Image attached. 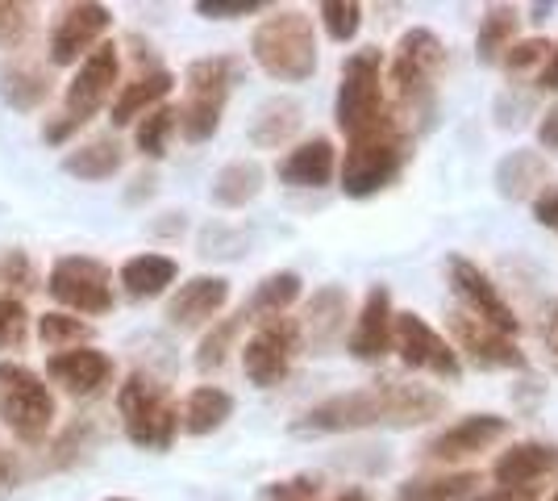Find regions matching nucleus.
Listing matches in <instances>:
<instances>
[{"instance_id":"1","label":"nucleus","mask_w":558,"mask_h":501,"mask_svg":"<svg viewBox=\"0 0 558 501\" xmlns=\"http://www.w3.org/2000/svg\"><path fill=\"white\" fill-rule=\"evenodd\" d=\"M446 393L429 389V384L396 381V377H379V381L363 384V389H347L333 393L326 402L308 406L292 422V434H350V430H375V427H425L446 414Z\"/></svg>"},{"instance_id":"2","label":"nucleus","mask_w":558,"mask_h":501,"mask_svg":"<svg viewBox=\"0 0 558 501\" xmlns=\"http://www.w3.org/2000/svg\"><path fill=\"white\" fill-rule=\"evenodd\" d=\"M413 155V130L404 126V118H384L379 126L363 130L347 139V155L338 167V184L350 201H367L375 192L392 189L400 180V171Z\"/></svg>"},{"instance_id":"3","label":"nucleus","mask_w":558,"mask_h":501,"mask_svg":"<svg viewBox=\"0 0 558 501\" xmlns=\"http://www.w3.org/2000/svg\"><path fill=\"white\" fill-rule=\"evenodd\" d=\"M446 68H450L446 43L429 25L404 29L396 38L392 59H388V88H392L396 109L409 114V118H429Z\"/></svg>"},{"instance_id":"4","label":"nucleus","mask_w":558,"mask_h":501,"mask_svg":"<svg viewBox=\"0 0 558 501\" xmlns=\"http://www.w3.org/2000/svg\"><path fill=\"white\" fill-rule=\"evenodd\" d=\"M251 59L279 84H304L317 75V34L304 9H271L251 29Z\"/></svg>"},{"instance_id":"5","label":"nucleus","mask_w":558,"mask_h":501,"mask_svg":"<svg viewBox=\"0 0 558 501\" xmlns=\"http://www.w3.org/2000/svg\"><path fill=\"white\" fill-rule=\"evenodd\" d=\"M117 414H121L125 439L142 452H167L175 434L184 430V414H180V402L171 397V389L142 368L130 372L117 389Z\"/></svg>"},{"instance_id":"6","label":"nucleus","mask_w":558,"mask_h":501,"mask_svg":"<svg viewBox=\"0 0 558 501\" xmlns=\"http://www.w3.org/2000/svg\"><path fill=\"white\" fill-rule=\"evenodd\" d=\"M233 84H238V59L233 55H209V59H192L187 63L184 100H180V134H184V143L201 146L221 130Z\"/></svg>"},{"instance_id":"7","label":"nucleus","mask_w":558,"mask_h":501,"mask_svg":"<svg viewBox=\"0 0 558 501\" xmlns=\"http://www.w3.org/2000/svg\"><path fill=\"white\" fill-rule=\"evenodd\" d=\"M384 84H388V59H384V50L363 47L354 50V55H347L342 80H338V100H333V121H338V130L347 139L372 130L384 118H392Z\"/></svg>"},{"instance_id":"8","label":"nucleus","mask_w":558,"mask_h":501,"mask_svg":"<svg viewBox=\"0 0 558 501\" xmlns=\"http://www.w3.org/2000/svg\"><path fill=\"white\" fill-rule=\"evenodd\" d=\"M54 418H59V406H54L50 384L34 368L4 359L0 363V422L13 430V439L25 448H43L54 430Z\"/></svg>"},{"instance_id":"9","label":"nucleus","mask_w":558,"mask_h":501,"mask_svg":"<svg viewBox=\"0 0 558 501\" xmlns=\"http://www.w3.org/2000/svg\"><path fill=\"white\" fill-rule=\"evenodd\" d=\"M47 293L68 313L100 318L113 310V272L93 255H63L50 263Z\"/></svg>"},{"instance_id":"10","label":"nucleus","mask_w":558,"mask_h":501,"mask_svg":"<svg viewBox=\"0 0 558 501\" xmlns=\"http://www.w3.org/2000/svg\"><path fill=\"white\" fill-rule=\"evenodd\" d=\"M301 347H304V334L296 318L283 313V318L258 322L255 334L242 347V372H246V381L255 384V389H276V384H283V377L292 372V359L301 356Z\"/></svg>"},{"instance_id":"11","label":"nucleus","mask_w":558,"mask_h":501,"mask_svg":"<svg viewBox=\"0 0 558 501\" xmlns=\"http://www.w3.org/2000/svg\"><path fill=\"white\" fill-rule=\"evenodd\" d=\"M450 343H454L459 359H466L480 372H525V363H530L512 334L496 331L466 310L450 313Z\"/></svg>"},{"instance_id":"12","label":"nucleus","mask_w":558,"mask_h":501,"mask_svg":"<svg viewBox=\"0 0 558 501\" xmlns=\"http://www.w3.org/2000/svg\"><path fill=\"white\" fill-rule=\"evenodd\" d=\"M396 356L413 372H429L438 381H459L463 377V359L454 351V343L442 331H434L421 313L404 310L396 313Z\"/></svg>"},{"instance_id":"13","label":"nucleus","mask_w":558,"mask_h":501,"mask_svg":"<svg viewBox=\"0 0 558 501\" xmlns=\"http://www.w3.org/2000/svg\"><path fill=\"white\" fill-rule=\"evenodd\" d=\"M113 25V9L109 4H63L59 17L50 25V63L54 68H80L96 47H105V34Z\"/></svg>"},{"instance_id":"14","label":"nucleus","mask_w":558,"mask_h":501,"mask_svg":"<svg viewBox=\"0 0 558 501\" xmlns=\"http://www.w3.org/2000/svg\"><path fill=\"white\" fill-rule=\"evenodd\" d=\"M117 80H121V55L113 43H105L71 75L68 93H63V118H71L75 126H88L105 105H113V88H121Z\"/></svg>"},{"instance_id":"15","label":"nucleus","mask_w":558,"mask_h":501,"mask_svg":"<svg viewBox=\"0 0 558 501\" xmlns=\"http://www.w3.org/2000/svg\"><path fill=\"white\" fill-rule=\"evenodd\" d=\"M442 267H446V285L463 301L466 313L484 318L488 326H496V331H505V334L521 331V318L512 313V306L505 301V293L496 288V281H492L480 263H471L466 255H446Z\"/></svg>"},{"instance_id":"16","label":"nucleus","mask_w":558,"mask_h":501,"mask_svg":"<svg viewBox=\"0 0 558 501\" xmlns=\"http://www.w3.org/2000/svg\"><path fill=\"white\" fill-rule=\"evenodd\" d=\"M347 351L359 363H379V359L396 351V306H392V288L372 285L363 306L354 313L347 334Z\"/></svg>"},{"instance_id":"17","label":"nucleus","mask_w":558,"mask_h":501,"mask_svg":"<svg viewBox=\"0 0 558 501\" xmlns=\"http://www.w3.org/2000/svg\"><path fill=\"white\" fill-rule=\"evenodd\" d=\"M512 422L505 414H463L454 418L446 430H438L429 443H425V460H438V464H454V460H471L480 452H492L500 439H509Z\"/></svg>"},{"instance_id":"18","label":"nucleus","mask_w":558,"mask_h":501,"mask_svg":"<svg viewBox=\"0 0 558 501\" xmlns=\"http://www.w3.org/2000/svg\"><path fill=\"white\" fill-rule=\"evenodd\" d=\"M230 306V281L226 276H192L167 297V326L171 331H205L221 322L217 313Z\"/></svg>"},{"instance_id":"19","label":"nucleus","mask_w":558,"mask_h":501,"mask_svg":"<svg viewBox=\"0 0 558 501\" xmlns=\"http://www.w3.org/2000/svg\"><path fill=\"white\" fill-rule=\"evenodd\" d=\"M47 377L68 397H96L105 384L113 381V359L105 356L100 347H71V351H54L47 359Z\"/></svg>"},{"instance_id":"20","label":"nucleus","mask_w":558,"mask_h":501,"mask_svg":"<svg viewBox=\"0 0 558 501\" xmlns=\"http://www.w3.org/2000/svg\"><path fill=\"white\" fill-rule=\"evenodd\" d=\"M338 146L329 143L326 134H313V139H304L296 143L283 159L276 164V176L279 184H288V189H326L329 180L338 176Z\"/></svg>"},{"instance_id":"21","label":"nucleus","mask_w":558,"mask_h":501,"mask_svg":"<svg viewBox=\"0 0 558 501\" xmlns=\"http://www.w3.org/2000/svg\"><path fill=\"white\" fill-rule=\"evenodd\" d=\"M347 318H350V293L342 285H322L308 301H304L301 310V334L304 343L313 347V351H326L333 347L347 331Z\"/></svg>"},{"instance_id":"22","label":"nucleus","mask_w":558,"mask_h":501,"mask_svg":"<svg viewBox=\"0 0 558 501\" xmlns=\"http://www.w3.org/2000/svg\"><path fill=\"white\" fill-rule=\"evenodd\" d=\"M171 88H175V75L167 72V68L134 72L117 88L113 105H109V121H113V126H138L146 114H155L159 105H167Z\"/></svg>"},{"instance_id":"23","label":"nucleus","mask_w":558,"mask_h":501,"mask_svg":"<svg viewBox=\"0 0 558 501\" xmlns=\"http://www.w3.org/2000/svg\"><path fill=\"white\" fill-rule=\"evenodd\" d=\"M550 473H558V448L525 439V443H512L509 452L496 455L492 485H500V489H530V485L546 480Z\"/></svg>"},{"instance_id":"24","label":"nucleus","mask_w":558,"mask_h":501,"mask_svg":"<svg viewBox=\"0 0 558 501\" xmlns=\"http://www.w3.org/2000/svg\"><path fill=\"white\" fill-rule=\"evenodd\" d=\"M546 189H550V159L542 151L521 146L496 164V192L505 201H537Z\"/></svg>"},{"instance_id":"25","label":"nucleus","mask_w":558,"mask_h":501,"mask_svg":"<svg viewBox=\"0 0 558 501\" xmlns=\"http://www.w3.org/2000/svg\"><path fill=\"white\" fill-rule=\"evenodd\" d=\"M0 100L17 114H38L50 100V72L34 59H4L0 63Z\"/></svg>"},{"instance_id":"26","label":"nucleus","mask_w":558,"mask_h":501,"mask_svg":"<svg viewBox=\"0 0 558 501\" xmlns=\"http://www.w3.org/2000/svg\"><path fill=\"white\" fill-rule=\"evenodd\" d=\"M301 126H304L301 100H292V96H267L255 109L246 134H251V143L258 151H279V146H288L301 134Z\"/></svg>"},{"instance_id":"27","label":"nucleus","mask_w":558,"mask_h":501,"mask_svg":"<svg viewBox=\"0 0 558 501\" xmlns=\"http://www.w3.org/2000/svg\"><path fill=\"white\" fill-rule=\"evenodd\" d=\"M175 276H180V263L171 260V255L142 251V255L121 263L117 285L125 288V297H134V301H155V297H163L167 288L175 285Z\"/></svg>"},{"instance_id":"28","label":"nucleus","mask_w":558,"mask_h":501,"mask_svg":"<svg viewBox=\"0 0 558 501\" xmlns=\"http://www.w3.org/2000/svg\"><path fill=\"white\" fill-rule=\"evenodd\" d=\"M121 167H125V146L117 143L113 134H96V139L71 146L63 155V171L75 176V180H88V184L113 180Z\"/></svg>"},{"instance_id":"29","label":"nucleus","mask_w":558,"mask_h":501,"mask_svg":"<svg viewBox=\"0 0 558 501\" xmlns=\"http://www.w3.org/2000/svg\"><path fill=\"white\" fill-rule=\"evenodd\" d=\"M180 414H184V434L205 439V434L221 430L233 418V397L221 389V384H196V389L184 397Z\"/></svg>"},{"instance_id":"30","label":"nucleus","mask_w":558,"mask_h":501,"mask_svg":"<svg viewBox=\"0 0 558 501\" xmlns=\"http://www.w3.org/2000/svg\"><path fill=\"white\" fill-rule=\"evenodd\" d=\"M517 29H521V9L517 4H488L480 17L475 34V59L480 63H505V55L517 47Z\"/></svg>"},{"instance_id":"31","label":"nucleus","mask_w":558,"mask_h":501,"mask_svg":"<svg viewBox=\"0 0 558 501\" xmlns=\"http://www.w3.org/2000/svg\"><path fill=\"white\" fill-rule=\"evenodd\" d=\"M263 192V164L258 159H233L226 164L209 184V201L221 210H242Z\"/></svg>"},{"instance_id":"32","label":"nucleus","mask_w":558,"mask_h":501,"mask_svg":"<svg viewBox=\"0 0 558 501\" xmlns=\"http://www.w3.org/2000/svg\"><path fill=\"white\" fill-rule=\"evenodd\" d=\"M304 293V281L301 272H271V276H263L251 293V301L242 306V310L251 313V322H267V318H283V313L292 310L296 301H301Z\"/></svg>"},{"instance_id":"33","label":"nucleus","mask_w":558,"mask_h":501,"mask_svg":"<svg viewBox=\"0 0 558 501\" xmlns=\"http://www.w3.org/2000/svg\"><path fill=\"white\" fill-rule=\"evenodd\" d=\"M484 489V473H438L413 477L396 489V501H471Z\"/></svg>"},{"instance_id":"34","label":"nucleus","mask_w":558,"mask_h":501,"mask_svg":"<svg viewBox=\"0 0 558 501\" xmlns=\"http://www.w3.org/2000/svg\"><path fill=\"white\" fill-rule=\"evenodd\" d=\"M246 322H251V313L238 310L230 318H221V322H213L205 338H201V347H196V368L201 372H221L226 368V359H230L233 343H238V334L246 331Z\"/></svg>"},{"instance_id":"35","label":"nucleus","mask_w":558,"mask_h":501,"mask_svg":"<svg viewBox=\"0 0 558 501\" xmlns=\"http://www.w3.org/2000/svg\"><path fill=\"white\" fill-rule=\"evenodd\" d=\"M38 338L47 351H71V347H88L93 343V326L68 310H50L38 318Z\"/></svg>"},{"instance_id":"36","label":"nucleus","mask_w":558,"mask_h":501,"mask_svg":"<svg viewBox=\"0 0 558 501\" xmlns=\"http://www.w3.org/2000/svg\"><path fill=\"white\" fill-rule=\"evenodd\" d=\"M175 130H180V109L159 105L155 114H146V118L134 126V146H138L142 159H163L167 143H171Z\"/></svg>"},{"instance_id":"37","label":"nucleus","mask_w":558,"mask_h":501,"mask_svg":"<svg viewBox=\"0 0 558 501\" xmlns=\"http://www.w3.org/2000/svg\"><path fill=\"white\" fill-rule=\"evenodd\" d=\"M0 288H4V297H17V301L38 288V272H34L29 251H22V247L0 251Z\"/></svg>"},{"instance_id":"38","label":"nucleus","mask_w":558,"mask_h":501,"mask_svg":"<svg viewBox=\"0 0 558 501\" xmlns=\"http://www.w3.org/2000/svg\"><path fill=\"white\" fill-rule=\"evenodd\" d=\"M317 17L333 43H354V34L363 29V4L359 0H322Z\"/></svg>"},{"instance_id":"39","label":"nucleus","mask_w":558,"mask_h":501,"mask_svg":"<svg viewBox=\"0 0 558 501\" xmlns=\"http://www.w3.org/2000/svg\"><path fill=\"white\" fill-rule=\"evenodd\" d=\"M326 489V477L317 473H296V477L271 480L258 489V501H317Z\"/></svg>"},{"instance_id":"40","label":"nucleus","mask_w":558,"mask_h":501,"mask_svg":"<svg viewBox=\"0 0 558 501\" xmlns=\"http://www.w3.org/2000/svg\"><path fill=\"white\" fill-rule=\"evenodd\" d=\"M550 50H555V43L550 38H521L517 47L505 55V75L509 80H517V75H530V72H542L546 68V59H550Z\"/></svg>"},{"instance_id":"41","label":"nucleus","mask_w":558,"mask_h":501,"mask_svg":"<svg viewBox=\"0 0 558 501\" xmlns=\"http://www.w3.org/2000/svg\"><path fill=\"white\" fill-rule=\"evenodd\" d=\"M34 29V4H13V0H0V50H17L25 47Z\"/></svg>"},{"instance_id":"42","label":"nucleus","mask_w":558,"mask_h":501,"mask_svg":"<svg viewBox=\"0 0 558 501\" xmlns=\"http://www.w3.org/2000/svg\"><path fill=\"white\" fill-rule=\"evenodd\" d=\"M29 338V310L17 297H0V351H22Z\"/></svg>"},{"instance_id":"43","label":"nucleus","mask_w":558,"mask_h":501,"mask_svg":"<svg viewBox=\"0 0 558 501\" xmlns=\"http://www.w3.org/2000/svg\"><path fill=\"white\" fill-rule=\"evenodd\" d=\"M96 434V422L93 418H84V422H71L63 434H59V443L50 448V468H68V464H75L80 455H84V448H88V439Z\"/></svg>"},{"instance_id":"44","label":"nucleus","mask_w":558,"mask_h":501,"mask_svg":"<svg viewBox=\"0 0 558 501\" xmlns=\"http://www.w3.org/2000/svg\"><path fill=\"white\" fill-rule=\"evenodd\" d=\"M196 13L209 22H238V17L271 13V4L267 0H196Z\"/></svg>"},{"instance_id":"45","label":"nucleus","mask_w":558,"mask_h":501,"mask_svg":"<svg viewBox=\"0 0 558 501\" xmlns=\"http://www.w3.org/2000/svg\"><path fill=\"white\" fill-rule=\"evenodd\" d=\"M22 480H25L22 455H17L9 443H4V439H0V498H4V493H13Z\"/></svg>"},{"instance_id":"46","label":"nucleus","mask_w":558,"mask_h":501,"mask_svg":"<svg viewBox=\"0 0 558 501\" xmlns=\"http://www.w3.org/2000/svg\"><path fill=\"white\" fill-rule=\"evenodd\" d=\"M534 222L542 230H555L558 235V184H550V189L534 201Z\"/></svg>"},{"instance_id":"47","label":"nucleus","mask_w":558,"mask_h":501,"mask_svg":"<svg viewBox=\"0 0 558 501\" xmlns=\"http://www.w3.org/2000/svg\"><path fill=\"white\" fill-rule=\"evenodd\" d=\"M537 146L542 155H558V105H550L537 121Z\"/></svg>"},{"instance_id":"48","label":"nucleus","mask_w":558,"mask_h":501,"mask_svg":"<svg viewBox=\"0 0 558 501\" xmlns=\"http://www.w3.org/2000/svg\"><path fill=\"white\" fill-rule=\"evenodd\" d=\"M542 498V485H530V489H500V485H488V493L471 501H537Z\"/></svg>"},{"instance_id":"49","label":"nucleus","mask_w":558,"mask_h":501,"mask_svg":"<svg viewBox=\"0 0 558 501\" xmlns=\"http://www.w3.org/2000/svg\"><path fill=\"white\" fill-rule=\"evenodd\" d=\"M75 130H80L75 121L63 118V114H54V118H47V126H43V139H47L50 146H63L71 134H75Z\"/></svg>"},{"instance_id":"50","label":"nucleus","mask_w":558,"mask_h":501,"mask_svg":"<svg viewBox=\"0 0 558 501\" xmlns=\"http://www.w3.org/2000/svg\"><path fill=\"white\" fill-rule=\"evenodd\" d=\"M534 88H542V93H558V43H555V50H550V59H546V68L534 75Z\"/></svg>"},{"instance_id":"51","label":"nucleus","mask_w":558,"mask_h":501,"mask_svg":"<svg viewBox=\"0 0 558 501\" xmlns=\"http://www.w3.org/2000/svg\"><path fill=\"white\" fill-rule=\"evenodd\" d=\"M542 343H546L550 359H558V301L546 310V318H542Z\"/></svg>"},{"instance_id":"52","label":"nucleus","mask_w":558,"mask_h":501,"mask_svg":"<svg viewBox=\"0 0 558 501\" xmlns=\"http://www.w3.org/2000/svg\"><path fill=\"white\" fill-rule=\"evenodd\" d=\"M329 501H372V493H367V489H347V493H338V498H329Z\"/></svg>"},{"instance_id":"53","label":"nucleus","mask_w":558,"mask_h":501,"mask_svg":"<svg viewBox=\"0 0 558 501\" xmlns=\"http://www.w3.org/2000/svg\"><path fill=\"white\" fill-rule=\"evenodd\" d=\"M550 9H555V4H534V9H530V13H534V17H530V22H546V13H550Z\"/></svg>"},{"instance_id":"54","label":"nucleus","mask_w":558,"mask_h":501,"mask_svg":"<svg viewBox=\"0 0 558 501\" xmlns=\"http://www.w3.org/2000/svg\"><path fill=\"white\" fill-rule=\"evenodd\" d=\"M100 501H134V498H100Z\"/></svg>"},{"instance_id":"55","label":"nucleus","mask_w":558,"mask_h":501,"mask_svg":"<svg viewBox=\"0 0 558 501\" xmlns=\"http://www.w3.org/2000/svg\"><path fill=\"white\" fill-rule=\"evenodd\" d=\"M550 501H558V489H555V498H550Z\"/></svg>"}]
</instances>
